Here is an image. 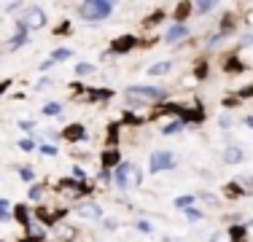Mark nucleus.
Here are the masks:
<instances>
[{
	"label": "nucleus",
	"mask_w": 253,
	"mask_h": 242,
	"mask_svg": "<svg viewBox=\"0 0 253 242\" xmlns=\"http://www.w3.org/2000/svg\"><path fill=\"white\" fill-rule=\"evenodd\" d=\"M189 14H191V3H189V0H183V3L175 5V11H172V19H175L178 24H183Z\"/></svg>",
	"instance_id": "obj_10"
},
{
	"label": "nucleus",
	"mask_w": 253,
	"mask_h": 242,
	"mask_svg": "<svg viewBox=\"0 0 253 242\" xmlns=\"http://www.w3.org/2000/svg\"><path fill=\"white\" fill-rule=\"evenodd\" d=\"M11 86V81H0V94H3L5 92V89H8Z\"/></svg>",
	"instance_id": "obj_40"
},
{
	"label": "nucleus",
	"mask_w": 253,
	"mask_h": 242,
	"mask_svg": "<svg viewBox=\"0 0 253 242\" xmlns=\"http://www.w3.org/2000/svg\"><path fill=\"white\" fill-rule=\"evenodd\" d=\"M41 197H43V189H41V186H33V189H30V199H33V202H38Z\"/></svg>",
	"instance_id": "obj_29"
},
{
	"label": "nucleus",
	"mask_w": 253,
	"mask_h": 242,
	"mask_svg": "<svg viewBox=\"0 0 253 242\" xmlns=\"http://www.w3.org/2000/svg\"><path fill=\"white\" fill-rule=\"evenodd\" d=\"M248 186H251V189H253V175H251V178H248Z\"/></svg>",
	"instance_id": "obj_44"
},
{
	"label": "nucleus",
	"mask_w": 253,
	"mask_h": 242,
	"mask_svg": "<svg viewBox=\"0 0 253 242\" xmlns=\"http://www.w3.org/2000/svg\"><path fill=\"white\" fill-rule=\"evenodd\" d=\"M183 215L189 218V221H200V218H202V213H200V210H194V207H186Z\"/></svg>",
	"instance_id": "obj_26"
},
{
	"label": "nucleus",
	"mask_w": 253,
	"mask_h": 242,
	"mask_svg": "<svg viewBox=\"0 0 253 242\" xmlns=\"http://www.w3.org/2000/svg\"><path fill=\"white\" fill-rule=\"evenodd\" d=\"M226 234H229V242H245L248 240V229L245 226H232Z\"/></svg>",
	"instance_id": "obj_14"
},
{
	"label": "nucleus",
	"mask_w": 253,
	"mask_h": 242,
	"mask_svg": "<svg viewBox=\"0 0 253 242\" xmlns=\"http://www.w3.org/2000/svg\"><path fill=\"white\" fill-rule=\"evenodd\" d=\"M41 151H43L46 156H57V148H54V145H41Z\"/></svg>",
	"instance_id": "obj_34"
},
{
	"label": "nucleus",
	"mask_w": 253,
	"mask_h": 242,
	"mask_svg": "<svg viewBox=\"0 0 253 242\" xmlns=\"http://www.w3.org/2000/svg\"><path fill=\"white\" fill-rule=\"evenodd\" d=\"M27 213H30V210L25 207V204H16V207H14V218L22 223V226H30V215Z\"/></svg>",
	"instance_id": "obj_16"
},
{
	"label": "nucleus",
	"mask_w": 253,
	"mask_h": 242,
	"mask_svg": "<svg viewBox=\"0 0 253 242\" xmlns=\"http://www.w3.org/2000/svg\"><path fill=\"white\" fill-rule=\"evenodd\" d=\"M43 113L46 116H59V113H62V105H59V102H49V105L43 108Z\"/></svg>",
	"instance_id": "obj_23"
},
{
	"label": "nucleus",
	"mask_w": 253,
	"mask_h": 242,
	"mask_svg": "<svg viewBox=\"0 0 253 242\" xmlns=\"http://www.w3.org/2000/svg\"><path fill=\"white\" fill-rule=\"evenodd\" d=\"M25 43H27V27L19 22V24H16V35H14V40H11V48H19Z\"/></svg>",
	"instance_id": "obj_12"
},
{
	"label": "nucleus",
	"mask_w": 253,
	"mask_h": 242,
	"mask_svg": "<svg viewBox=\"0 0 253 242\" xmlns=\"http://www.w3.org/2000/svg\"><path fill=\"white\" fill-rule=\"evenodd\" d=\"M126 97H132V100H162L165 97V89L159 86H129L126 89Z\"/></svg>",
	"instance_id": "obj_3"
},
{
	"label": "nucleus",
	"mask_w": 253,
	"mask_h": 242,
	"mask_svg": "<svg viewBox=\"0 0 253 242\" xmlns=\"http://www.w3.org/2000/svg\"><path fill=\"white\" fill-rule=\"evenodd\" d=\"M111 97V89H94V92H89V100L97 102V100H108Z\"/></svg>",
	"instance_id": "obj_21"
},
{
	"label": "nucleus",
	"mask_w": 253,
	"mask_h": 242,
	"mask_svg": "<svg viewBox=\"0 0 253 242\" xmlns=\"http://www.w3.org/2000/svg\"><path fill=\"white\" fill-rule=\"evenodd\" d=\"M183 119H175V121H170L167 126H162V135H178L180 129H183Z\"/></svg>",
	"instance_id": "obj_17"
},
{
	"label": "nucleus",
	"mask_w": 253,
	"mask_h": 242,
	"mask_svg": "<svg viewBox=\"0 0 253 242\" xmlns=\"http://www.w3.org/2000/svg\"><path fill=\"white\" fill-rule=\"evenodd\" d=\"M224 161L226 164H237V161H243V151L237 148V145H229L224 151Z\"/></svg>",
	"instance_id": "obj_11"
},
{
	"label": "nucleus",
	"mask_w": 253,
	"mask_h": 242,
	"mask_svg": "<svg viewBox=\"0 0 253 242\" xmlns=\"http://www.w3.org/2000/svg\"><path fill=\"white\" fill-rule=\"evenodd\" d=\"M205 76H208V65L200 62V65H197V78H205Z\"/></svg>",
	"instance_id": "obj_33"
},
{
	"label": "nucleus",
	"mask_w": 253,
	"mask_h": 242,
	"mask_svg": "<svg viewBox=\"0 0 253 242\" xmlns=\"http://www.w3.org/2000/svg\"><path fill=\"white\" fill-rule=\"evenodd\" d=\"M253 43V35H245V38H243V46H251Z\"/></svg>",
	"instance_id": "obj_42"
},
{
	"label": "nucleus",
	"mask_w": 253,
	"mask_h": 242,
	"mask_svg": "<svg viewBox=\"0 0 253 242\" xmlns=\"http://www.w3.org/2000/svg\"><path fill=\"white\" fill-rule=\"evenodd\" d=\"M213 5H215V3H210V0H205V3H197L194 8L200 11V14H205V11H210V8H213Z\"/></svg>",
	"instance_id": "obj_30"
},
{
	"label": "nucleus",
	"mask_w": 253,
	"mask_h": 242,
	"mask_svg": "<svg viewBox=\"0 0 253 242\" xmlns=\"http://www.w3.org/2000/svg\"><path fill=\"white\" fill-rule=\"evenodd\" d=\"M108 137H111V143H116V137H119V124H111V132H108Z\"/></svg>",
	"instance_id": "obj_32"
},
{
	"label": "nucleus",
	"mask_w": 253,
	"mask_h": 242,
	"mask_svg": "<svg viewBox=\"0 0 253 242\" xmlns=\"http://www.w3.org/2000/svg\"><path fill=\"white\" fill-rule=\"evenodd\" d=\"M73 57V51L70 48H57V51H51V62H59V59H70Z\"/></svg>",
	"instance_id": "obj_20"
},
{
	"label": "nucleus",
	"mask_w": 253,
	"mask_h": 242,
	"mask_svg": "<svg viewBox=\"0 0 253 242\" xmlns=\"http://www.w3.org/2000/svg\"><path fill=\"white\" fill-rule=\"evenodd\" d=\"M175 167V156L170 151H154L151 154V164H148V172H162V169H172Z\"/></svg>",
	"instance_id": "obj_2"
},
{
	"label": "nucleus",
	"mask_w": 253,
	"mask_h": 242,
	"mask_svg": "<svg viewBox=\"0 0 253 242\" xmlns=\"http://www.w3.org/2000/svg\"><path fill=\"white\" fill-rule=\"evenodd\" d=\"M245 124H248L251 129H253V116H248V119H245Z\"/></svg>",
	"instance_id": "obj_43"
},
{
	"label": "nucleus",
	"mask_w": 253,
	"mask_h": 242,
	"mask_svg": "<svg viewBox=\"0 0 253 242\" xmlns=\"http://www.w3.org/2000/svg\"><path fill=\"white\" fill-rule=\"evenodd\" d=\"M73 178H76V180H81V178L86 180V172H84L81 167H73Z\"/></svg>",
	"instance_id": "obj_35"
},
{
	"label": "nucleus",
	"mask_w": 253,
	"mask_h": 242,
	"mask_svg": "<svg viewBox=\"0 0 253 242\" xmlns=\"http://www.w3.org/2000/svg\"><path fill=\"white\" fill-rule=\"evenodd\" d=\"M129 172H132V167L124 164V161L116 167V183H119V189H126V175H129Z\"/></svg>",
	"instance_id": "obj_15"
},
{
	"label": "nucleus",
	"mask_w": 253,
	"mask_h": 242,
	"mask_svg": "<svg viewBox=\"0 0 253 242\" xmlns=\"http://www.w3.org/2000/svg\"><path fill=\"white\" fill-rule=\"evenodd\" d=\"M137 229H140V232H148V234H151V223H148V221H140V223H137Z\"/></svg>",
	"instance_id": "obj_36"
},
{
	"label": "nucleus",
	"mask_w": 253,
	"mask_h": 242,
	"mask_svg": "<svg viewBox=\"0 0 253 242\" xmlns=\"http://www.w3.org/2000/svg\"><path fill=\"white\" fill-rule=\"evenodd\" d=\"M162 19H165V14H162V11H156V14H151V16L146 19V27H154V24H159Z\"/></svg>",
	"instance_id": "obj_25"
},
{
	"label": "nucleus",
	"mask_w": 253,
	"mask_h": 242,
	"mask_svg": "<svg viewBox=\"0 0 253 242\" xmlns=\"http://www.w3.org/2000/svg\"><path fill=\"white\" fill-rule=\"evenodd\" d=\"M232 30H234V16H232V14H226V16H224V22H221V35L232 33Z\"/></svg>",
	"instance_id": "obj_22"
},
{
	"label": "nucleus",
	"mask_w": 253,
	"mask_h": 242,
	"mask_svg": "<svg viewBox=\"0 0 253 242\" xmlns=\"http://www.w3.org/2000/svg\"><path fill=\"white\" fill-rule=\"evenodd\" d=\"M224 194H226L229 199H240V197H245V191L240 189L237 183H226V186H224Z\"/></svg>",
	"instance_id": "obj_19"
},
{
	"label": "nucleus",
	"mask_w": 253,
	"mask_h": 242,
	"mask_svg": "<svg viewBox=\"0 0 253 242\" xmlns=\"http://www.w3.org/2000/svg\"><path fill=\"white\" fill-rule=\"evenodd\" d=\"M191 202H194V197H189V194H186V197H178V199H175L178 207H189Z\"/></svg>",
	"instance_id": "obj_28"
},
{
	"label": "nucleus",
	"mask_w": 253,
	"mask_h": 242,
	"mask_svg": "<svg viewBox=\"0 0 253 242\" xmlns=\"http://www.w3.org/2000/svg\"><path fill=\"white\" fill-rule=\"evenodd\" d=\"M76 73H78V76H89V73H94V65L78 62V65H76Z\"/></svg>",
	"instance_id": "obj_24"
},
{
	"label": "nucleus",
	"mask_w": 253,
	"mask_h": 242,
	"mask_svg": "<svg viewBox=\"0 0 253 242\" xmlns=\"http://www.w3.org/2000/svg\"><path fill=\"white\" fill-rule=\"evenodd\" d=\"M8 202H5V199H0V221H8Z\"/></svg>",
	"instance_id": "obj_27"
},
{
	"label": "nucleus",
	"mask_w": 253,
	"mask_h": 242,
	"mask_svg": "<svg viewBox=\"0 0 253 242\" xmlns=\"http://www.w3.org/2000/svg\"><path fill=\"white\" fill-rule=\"evenodd\" d=\"M22 24H25L27 30H35V27H43L46 24V14L41 8H30L25 14V19H22Z\"/></svg>",
	"instance_id": "obj_5"
},
{
	"label": "nucleus",
	"mask_w": 253,
	"mask_h": 242,
	"mask_svg": "<svg viewBox=\"0 0 253 242\" xmlns=\"http://www.w3.org/2000/svg\"><path fill=\"white\" fill-rule=\"evenodd\" d=\"M172 70V62L170 59H162V62H156L148 68V76H165V73H170Z\"/></svg>",
	"instance_id": "obj_13"
},
{
	"label": "nucleus",
	"mask_w": 253,
	"mask_h": 242,
	"mask_svg": "<svg viewBox=\"0 0 253 242\" xmlns=\"http://www.w3.org/2000/svg\"><path fill=\"white\" fill-rule=\"evenodd\" d=\"M19 148H22V151H33L35 145H33V140H22V143H19Z\"/></svg>",
	"instance_id": "obj_37"
},
{
	"label": "nucleus",
	"mask_w": 253,
	"mask_h": 242,
	"mask_svg": "<svg viewBox=\"0 0 253 242\" xmlns=\"http://www.w3.org/2000/svg\"><path fill=\"white\" fill-rule=\"evenodd\" d=\"M19 175H22V178H25V180H33V178H35L33 167H22V169H19Z\"/></svg>",
	"instance_id": "obj_31"
},
{
	"label": "nucleus",
	"mask_w": 253,
	"mask_h": 242,
	"mask_svg": "<svg viewBox=\"0 0 253 242\" xmlns=\"http://www.w3.org/2000/svg\"><path fill=\"white\" fill-rule=\"evenodd\" d=\"M119 164H122V156H119L116 148L102 151V169H111V167H119Z\"/></svg>",
	"instance_id": "obj_7"
},
{
	"label": "nucleus",
	"mask_w": 253,
	"mask_h": 242,
	"mask_svg": "<svg viewBox=\"0 0 253 242\" xmlns=\"http://www.w3.org/2000/svg\"><path fill=\"white\" fill-rule=\"evenodd\" d=\"M135 46H137V38H132V35H122V38H116L111 43V54H126V51H132Z\"/></svg>",
	"instance_id": "obj_6"
},
{
	"label": "nucleus",
	"mask_w": 253,
	"mask_h": 242,
	"mask_svg": "<svg viewBox=\"0 0 253 242\" xmlns=\"http://www.w3.org/2000/svg\"><path fill=\"white\" fill-rule=\"evenodd\" d=\"M19 126H22V129H25V132H30V129H33V121H19Z\"/></svg>",
	"instance_id": "obj_39"
},
{
	"label": "nucleus",
	"mask_w": 253,
	"mask_h": 242,
	"mask_svg": "<svg viewBox=\"0 0 253 242\" xmlns=\"http://www.w3.org/2000/svg\"><path fill=\"white\" fill-rule=\"evenodd\" d=\"M62 140H68V143H81V140H86V126H84V124H70V126H65V129H62Z\"/></svg>",
	"instance_id": "obj_4"
},
{
	"label": "nucleus",
	"mask_w": 253,
	"mask_h": 242,
	"mask_svg": "<svg viewBox=\"0 0 253 242\" xmlns=\"http://www.w3.org/2000/svg\"><path fill=\"white\" fill-rule=\"evenodd\" d=\"M111 11H113L111 0H86V3L81 5V16L86 22H100V19H105V16H111Z\"/></svg>",
	"instance_id": "obj_1"
},
{
	"label": "nucleus",
	"mask_w": 253,
	"mask_h": 242,
	"mask_svg": "<svg viewBox=\"0 0 253 242\" xmlns=\"http://www.w3.org/2000/svg\"><path fill=\"white\" fill-rule=\"evenodd\" d=\"M253 94V86H248V89H243V92H240V97H251Z\"/></svg>",
	"instance_id": "obj_41"
},
{
	"label": "nucleus",
	"mask_w": 253,
	"mask_h": 242,
	"mask_svg": "<svg viewBox=\"0 0 253 242\" xmlns=\"http://www.w3.org/2000/svg\"><path fill=\"white\" fill-rule=\"evenodd\" d=\"M78 215L81 218H89V221H97L100 218V207L94 202H84L81 207H78Z\"/></svg>",
	"instance_id": "obj_8"
},
{
	"label": "nucleus",
	"mask_w": 253,
	"mask_h": 242,
	"mask_svg": "<svg viewBox=\"0 0 253 242\" xmlns=\"http://www.w3.org/2000/svg\"><path fill=\"white\" fill-rule=\"evenodd\" d=\"M224 70H226V73H243V70H245V65L240 62L237 57H229V59H226V65H224Z\"/></svg>",
	"instance_id": "obj_18"
},
{
	"label": "nucleus",
	"mask_w": 253,
	"mask_h": 242,
	"mask_svg": "<svg viewBox=\"0 0 253 242\" xmlns=\"http://www.w3.org/2000/svg\"><path fill=\"white\" fill-rule=\"evenodd\" d=\"M186 35H189V27H186V24H172V27L167 30V40H170V43H178Z\"/></svg>",
	"instance_id": "obj_9"
},
{
	"label": "nucleus",
	"mask_w": 253,
	"mask_h": 242,
	"mask_svg": "<svg viewBox=\"0 0 253 242\" xmlns=\"http://www.w3.org/2000/svg\"><path fill=\"white\" fill-rule=\"evenodd\" d=\"M221 40H224V35H221V33H215V35H213V38H210V46H218V43H221Z\"/></svg>",
	"instance_id": "obj_38"
}]
</instances>
